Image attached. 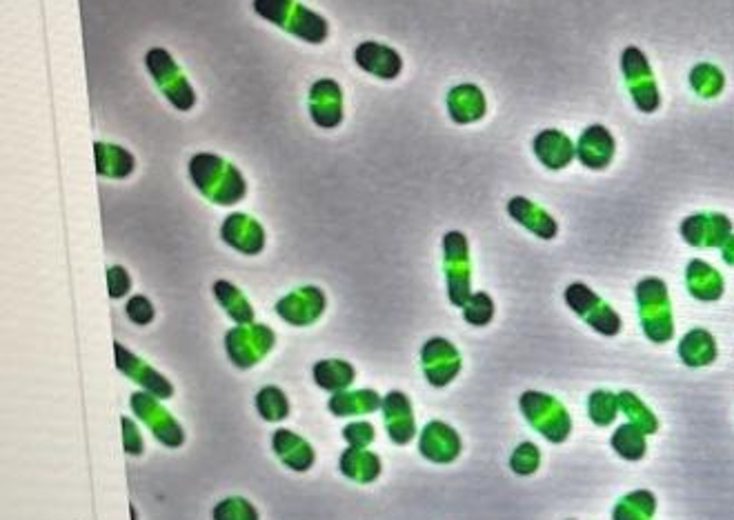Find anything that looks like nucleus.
<instances>
[{"mask_svg": "<svg viewBox=\"0 0 734 520\" xmlns=\"http://www.w3.org/2000/svg\"><path fill=\"white\" fill-rule=\"evenodd\" d=\"M610 445L614 452H617L623 460H630V463H637V460H641L648 454L646 434H643L641 429L632 423L621 425L617 432L612 434Z\"/></svg>", "mask_w": 734, "mask_h": 520, "instance_id": "72a5a7b5", "label": "nucleus"}, {"mask_svg": "<svg viewBox=\"0 0 734 520\" xmlns=\"http://www.w3.org/2000/svg\"><path fill=\"white\" fill-rule=\"evenodd\" d=\"M463 318L474 327H485L492 323L494 318V300L490 294L476 292L463 305Z\"/></svg>", "mask_w": 734, "mask_h": 520, "instance_id": "4c0bfd02", "label": "nucleus"}, {"mask_svg": "<svg viewBox=\"0 0 734 520\" xmlns=\"http://www.w3.org/2000/svg\"><path fill=\"white\" fill-rule=\"evenodd\" d=\"M383 405V398L374 389H356V392H336L330 398V412L334 416H365L376 412Z\"/></svg>", "mask_w": 734, "mask_h": 520, "instance_id": "cd10ccee", "label": "nucleus"}, {"mask_svg": "<svg viewBox=\"0 0 734 520\" xmlns=\"http://www.w3.org/2000/svg\"><path fill=\"white\" fill-rule=\"evenodd\" d=\"M356 378V369L347 363V360L330 358V360H319L314 365V380L316 385L327 389V392H343L350 387Z\"/></svg>", "mask_w": 734, "mask_h": 520, "instance_id": "7c9ffc66", "label": "nucleus"}, {"mask_svg": "<svg viewBox=\"0 0 734 520\" xmlns=\"http://www.w3.org/2000/svg\"><path fill=\"white\" fill-rule=\"evenodd\" d=\"M619 407H621V412L626 414L628 423L637 425L646 436L659 432V418L654 416L652 409L643 403L637 394L628 392V389L626 392H619Z\"/></svg>", "mask_w": 734, "mask_h": 520, "instance_id": "f704fd0d", "label": "nucleus"}, {"mask_svg": "<svg viewBox=\"0 0 734 520\" xmlns=\"http://www.w3.org/2000/svg\"><path fill=\"white\" fill-rule=\"evenodd\" d=\"M327 307V298L319 287L307 285L294 289L292 294L283 296L276 303V314H279L285 323L294 327H307L319 320Z\"/></svg>", "mask_w": 734, "mask_h": 520, "instance_id": "f8f14e48", "label": "nucleus"}, {"mask_svg": "<svg viewBox=\"0 0 734 520\" xmlns=\"http://www.w3.org/2000/svg\"><path fill=\"white\" fill-rule=\"evenodd\" d=\"M654 514H657V496L648 489H637L614 505L612 520H652Z\"/></svg>", "mask_w": 734, "mask_h": 520, "instance_id": "2f4dec72", "label": "nucleus"}, {"mask_svg": "<svg viewBox=\"0 0 734 520\" xmlns=\"http://www.w3.org/2000/svg\"><path fill=\"white\" fill-rule=\"evenodd\" d=\"M443 265L448 280V296L454 307L468 303L472 296V263L468 238L461 232H448L443 236Z\"/></svg>", "mask_w": 734, "mask_h": 520, "instance_id": "6e6552de", "label": "nucleus"}, {"mask_svg": "<svg viewBox=\"0 0 734 520\" xmlns=\"http://www.w3.org/2000/svg\"><path fill=\"white\" fill-rule=\"evenodd\" d=\"M510 467L512 472L517 476H532L539 472L541 467V452L539 447L530 443V440H525V443H521L517 449H514L512 456H510Z\"/></svg>", "mask_w": 734, "mask_h": 520, "instance_id": "58836bf2", "label": "nucleus"}, {"mask_svg": "<svg viewBox=\"0 0 734 520\" xmlns=\"http://www.w3.org/2000/svg\"><path fill=\"white\" fill-rule=\"evenodd\" d=\"M508 214L519 223L521 227L528 229L530 234L539 236L541 240H552L554 236L559 234V223L554 220L543 207H539L537 203H532L530 198L525 196H514L510 198L508 203Z\"/></svg>", "mask_w": 734, "mask_h": 520, "instance_id": "4be33fe9", "label": "nucleus"}, {"mask_svg": "<svg viewBox=\"0 0 734 520\" xmlns=\"http://www.w3.org/2000/svg\"><path fill=\"white\" fill-rule=\"evenodd\" d=\"M419 452L423 454V458L432 460V463H454L461 454V436L456 434L454 427L443 423V420H432L421 432Z\"/></svg>", "mask_w": 734, "mask_h": 520, "instance_id": "f3484780", "label": "nucleus"}, {"mask_svg": "<svg viewBox=\"0 0 734 520\" xmlns=\"http://www.w3.org/2000/svg\"><path fill=\"white\" fill-rule=\"evenodd\" d=\"M488 112V100L481 92V87L472 83H463L450 89L448 94V114L456 125H472Z\"/></svg>", "mask_w": 734, "mask_h": 520, "instance_id": "5701e85b", "label": "nucleus"}, {"mask_svg": "<svg viewBox=\"0 0 734 520\" xmlns=\"http://www.w3.org/2000/svg\"><path fill=\"white\" fill-rule=\"evenodd\" d=\"M132 409L138 414V418L152 429V434L161 440L167 447H178L185 440L183 429L178 427L176 420L158 405L156 396L152 394H134L132 396Z\"/></svg>", "mask_w": 734, "mask_h": 520, "instance_id": "4468645a", "label": "nucleus"}, {"mask_svg": "<svg viewBox=\"0 0 734 520\" xmlns=\"http://www.w3.org/2000/svg\"><path fill=\"white\" fill-rule=\"evenodd\" d=\"M525 420L552 445H561L570 438L572 418L561 400L543 392H525L519 398Z\"/></svg>", "mask_w": 734, "mask_h": 520, "instance_id": "20e7f679", "label": "nucleus"}, {"mask_svg": "<svg viewBox=\"0 0 734 520\" xmlns=\"http://www.w3.org/2000/svg\"><path fill=\"white\" fill-rule=\"evenodd\" d=\"M94 154H96V172L98 176L103 178H130L136 169V158L121 145H112V143H103V140H96L94 143Z\"/></svg>", "mask_w": 734, "mask_h": 520, "instance_id": "393cba45", "label": "nucleus"}, {"mask_svg": "<svg viewBox=\"0 0 734 520\" xmlns=\"http://www.w3.org/2000/svg\"><path fill=\"white\" fill-rule=\"evenodd\" d=\"M421 365L432 387H445L459 376L463 360L459 349L441 336L430 338L421 349Z\"/></svg>", "mask_w": 734, "mask_h": 520, "instance_id": "9d476101", "label": "nucleus"}, {"mask_svg": "<svg viewBox=\"0 0 734 520\" xmlns=\"http://www.w3.org/2000/svg\"><path fill=\"white\" fill-rule=\"evenodd\" d=\"M123 429H125V449L127 454H141L143 452V438L138 436V429L130 418H123Z\"/></svg>", "mask_w": 734, "mask_h": 520, "instance_id": "c03bdc74", "label": "nucleus"}, {"mask_svg": "<svg viewBox=\"0 0 734 520\" xmlns=\"http://www.w3.org/2000/svg\"><path fill=\"white\" fill-rule=\"evenodd\" d=\"M374 436V425L367 423V420H359V423H352L343 429V438L350 447L365 449L367 445L374 443Z\"/></svg>", "mask_w": 734, "mask_h": 520, "instance_id": "79ce46f5", "label": "nucleus"}, {"mask_svg": "<svg viewBox=\"0 0 734 520\" xmlns=\"http://www.w3.org/2000/svg\"><path fill=\"white\" fill-rule=\"evenodd\" d=\"M274 452L283 463L294 472H307L314 465V449L301 436L292 434L290 429H279L274 434Z\"/></svg>", "mask_w": 734, "mask_h": 520, "instance_id": "bb28decb", "label": "nucleus"}, {"mask_svg": "<svg viewBox=\"0 0 734 520\" xmlns=\"http://www.w3.org/2000/svg\"><path fill=\"white\" fill-rule=\"evenodd\" d=\"M532 149L534 156L539 158V163L552 169V172L565 169L572 163L574 156H577L574 140L568 134H563L561 129H543V132L534 136Z\"/></svg>", "mask_w": 734, "mask_h": 520, "instance_id": "6ab92c4d", "label": "nucleus"}, {"mask_svg": "<svg viewBox=\"0 0 734 520\" xmlns=\"http://www.w3.org/2000/svg\"><path fill=\"white\" fill-rule=\"evenodd\" d=\"M621 412L619 394H612L608 389H597L588 396V416L597 427H610Z\"/></svg>", "mask_w": 734, "mask_h": 520, "instance_id": "c9c22d12", "label": "nucleus"}, {"mask_svg": "<svg viewBox=\"0 0 734 520\" xmlns=\"http://www.w3.org/2000/svg\"><path fill=\"white\" fill-rule=\"evenodd\" d=\"M214 296L218 300V305L225 309L227 316H230L234 323L238 325L254 323V309L250 305V300H247L241 289L232 285L230 280H216Z\"/></svg>", "mask_w": 734, "mask_h": 520, "instance_id": "c756f323", "label": "nucleus"}, {"mask_svg": "<svg viewBox=\"0 0 734 520\" xmlns=\"http://www.w3.org/2000/svg\"><path fill=\"white\" fill-rule=\"evenodd\" d=\"M565 305L577 314L585 325H590L601 336H617L623 327V320L617 309H612L605 300L594 294L585 283H570L565 287Z\"/></svg>", "mask_w": 734, "mask_h": 520, "instance_id": "0eeeda50", "label": "nucleus"}, {"mask_svg": "<svg viewBox=\"0 0 734 520\" xmlns=\"http://www.w3.org/2000/svg\"><path fill=\"white\" fill-rule=\"evenodd\" d=\"M383 420L388 436L396 445H408L416 434V420L410 398L403 392H390L383 398Z\"/></svg>", "mask_w": 734, "mask_h": 520, "instance_id": "aec40b11", "label": "nucleus"}, {"mask_svg": "<svg viewBox=\"0 0 734 520\" xmlns=\"http://www.w3.org/2000/svg\"><path fill=\"white\" fill-rule=\"evenodd\" d=\"M679 234L690 247L697 249L723 247V243L732 236V220L719 212L692 214L688 218H683Z\"/></svg>", "mask_w": 734, "mask_h": 520, "instance_id": "9b49d317", "label": "nucleus"}, {"mask_svg": "<svg viewBox=\"0 0 734 520\" xmlns=\"http://www.w3.org/2000/svg\"><path fill=\"white\" fill-rule=\"evenodd\" d=\"M221 236L227 245L245 256H256L265 247V232L259 220L247 214H230L223 220Z\"/></svg>", "mask_w": 734, "mask_h": 520, "instance_id": "a211bd4d", "label": "nucleus"}, {"mask_svg": "<svg viewBox=\"0 0 734 520\" xmlns=\"http://www.w3.org/2000/svg\"><path fill=\"white\" fill-rule=\"evenodd\" d=\"M721 256H723V263L734 267V234L723 243L721 247Z\"/></svg>", "mask_w": 734, "mask_h": 520, "instance_id": "a18cd8bd", "label": "nucleus"}, {"mask_svg": "<svg viewBox=\"0 0 734 520\" xmlns=\"http://www.w3.org/2000/svg\"><path fill=\"white\" fill-rule=\"evenodd\" d=\"M145 67L154 78L156 87L161 89V94L170 100V105L178 112H190L196 105V92L190 78L176 65L174 56L163 47H152L145 54Z\"/></svg>", "mask_w": 734, "mask_h": 520, "instance_id": "39448f33", "label": "nucleus"}, {"mask_svg": "<svg viewBox=\"0 0 734 520\" xmlns=\"http://www.w3.org/2000/svg\"><path fill=\"white\" fill-rule=\"evenodd\" d=\"M114 347H116L118 369L130 376L134 383L143 385L147 392H150L156 398H172L174 396V387H172L170 380H165L161 374L156 372V369H152L150 365L143 363V360L138 356H134L132 352H127V349L121 343H116Z\"/></svg>", "mask_w": 734, "mask_h": 520, "instance_id": "412c9836", "label": "nucleus"}, {"mask_svg": "<svg viewBox=\"0 0 734 520\" xmlns=\"http://www.w3.org/2000/svg\"><path fill=\"white\" fill-rule=\"evenodd\" d=\"M688 80H690L692 92L706 100L719 98L723 94V89H726V74H723L721 69L712 63L694 65L690 69Z\"/></svg>", "mask_w": 734, "mask_h": 520, "instance_id": "473e14b6", "label": "nucleus"}, {"mask_svg": "<svg viewBox=\"0 0 734 520\" xmlns=\"http://www.w3.org/2000/svg\"><path fill=\"white\" fill-rule=\"evenodd\" d=\"M341 472L361 485L374 483L381 476V458L367 449L350 447L341 456Z\"/></svg>", "mask_w": 734, "mask_h": 520, "instance_id": "c85d7f7f", "label": "nucleus"}, {"mask_svg": "<svg viewBox=\"0 0 734 520\" xmlns=\"http://www.w3.org/2000/svg\"><path fill=\"white\" fill-rule=\"evenodd\" d=\"M717 354V340H714L708 329H690L679 343V358L688 367H708L717 360Z\"/></svg>", "mask_w": 734, "mask_h": 520, "instance_id": "a878e982", "label": "nucleus"}, {"mask_svg": "<svg viewBox=\"0 0 734 520\" xmlns=\"http://www.w3.org/2000/svg\"><path fill=\"white\" fill-rule=\"evenodd\" d=\"M621 72L628 92L641 114H654L661 107V92L648 56L639 47L628 45L621 52Z\"/></svg>", "mask_w": 734, "mask_h": 520, "instance_id": "423d86ee", "label": "nucleus"}, {"mask_svg": "<svg viewBox=\"0 0 734 520\" xmlns=\"http://www.w3.org/2000/svg\"><path fill=\"white\" fill-rule=\"evenodd\" d=\"M225 347L236 367H252L274 347V332L265 325H238L225 336Z\"/></svg>", "mask_w": 734, "mask_h": 520, "instance_id": "1a4fd4ad", "label": "nucleus"}, {"mask_svg": "<svg viewBox=\"0 0 734 520\" xmlns=\"http://www.w3.org/2000/svg\"><path fill=\"white\" fill-rule=\"evenodd\" d=\"M256 407H259V414L270 423H279L290 414V403H287L279 387H263L259 396H256Z\"/></svg>", "mask_w": 734, "mask_h": 520, "instance_id": "e433bc0d", "label": "nucleus"}, {"mask_svg": "<svg viewBox=\"0 0 734 520\" xmlns=\"http://www.w3.org/2000/svg\"><path fill=\"white\" fill-rule=\"evenodd\" d=\"M187 169L194 187L214 205H236L247 194L243 174L223 156L201 152L192 156Z\"/></svg>", "mask_w": 734, "mask_h": 520, "instance_id": "f257e3e1", "label": "nucleus"}, {"mask_svg": "<svg viewBox=\"0 0 734 520\" xmlns=\"http://www.w3.org/2000/svg\"><path fill=\"white\" fill-rule=\"evenodd\" d=\"M107 285H109V296L112 298H123L132 287V278L125 272V267L112 265L107 269Z\"/></svg>", "mask_w": 734, "mask_h": 520, "instance_id": "37998d69", "label": "nucleus"}, {"mask_svg": "<svg viewBox=\"0 0 734 520\" xmlns=\"http://www.w3.org/2000/svg\"><path fill=\"white\" fill-rule=\"evenodd\" d=\"M125 312H127V316H130L132 323H136V325H147V323H152L154 316H156L152 300H150V298H145V296H141V294H138V296H132L130 300H127Z\"/></svg>", "mask_w": 734, "mask_h": 520, "instance_id": "a19ab883", "label": "nucleus"}, {"mask_svg": "<svg viewBox=\"0 0 734 520\" xmlns=\"http://www.w3.org/2000/svg\"><path fill=\"white\" fill-rule=\"evenodd\" d=\"M254 12L267 23L281 27L285 34L310 45H321L330 36V23L325 16L312 12L299 0H254Z\"/></svg>", "mask_w": 734, "mask_h": 520, "instance_id": "f03ea898", "label": "nucleus"}, {"mask_svg": "<svg viewBox=\"0 0 734 520\" xmlns=\"http://www.w3.org/2000/svg\"><path fill=\"white\" fill-rule=\"evenodd\" d=\"M686 287L694 300L717 303L723 292H726V280L706 260L694 258L686 267Z\"/></svg>", "mask_w": 734, "mask_h": 520, "instance_id": "b1692460", "label": "nucleus"}, {"mask_svg": "<svg viewBox=\"0 0 734 520\" xmlns=\"http://www.w3.org/2000/svg\"><path fill=\"white\" fill-rule=\"evenodd\" d=\"M307 105H310V116L316 127L336 129L343 123V89L334 78L316 80L310 89Z\"/></svg>", "mask_w": 734, "mask_h": 520, "instance_id": "ddd939ff", "label": "nucleus"}, {"mask_svg": "<svg viewBox=\"0 0 734 520\" xmlns=\"http://www.w3.org/2000/svg\"><path fill=\"white\" fill-rule=\"evenodd\" d=\"M639 305V320L646 338L652 343L663 345L674 338V316L668 294V285L661 278H643L634 289Z\"/></svg>", "mask_w": 734, "mask_h": 520, "instance_id": "7ed1b4c3", "label": "nucleus"}, {"mask_svg": "<svg viewBox=\"0 0 734 520\" xmlns=\"http://www.w3.org/2000/svg\"><path fill=\"white\" fill-rule=\"evenodd\" d=\"M214 520H259V514L245 498H227L214 507Z\"/></svg>", "mask_w": 734, "mask_h": 520, "instance_id": "ea45409f", "label": "nucleus"}, {"mask_svg": "<svg viewBox=\"0 0 734 520\" xmlns=\"http://www.w3.org/2000/svg\"><path fill=\"white\" fill-rule=\"evenodd\" d=\"M354 63L359 65L365 74L379 80H394L403 72V58L396 49L376 43V40H365L354 49Z\"/></svg>", "mask_w": 734, "mask_h": 520, "instance_id": "2eb2a0df", "label": "nucleus"}, {"mask_svg": "<svg viewBox=\"0 0 734 520\" xmlns=\"http://www.w3.org/2000/svg\"><path fill=\"white\" fill-rule=\"evenodd\" d=\"M617 152V140L605 125H590L583 129V134L577 140V158L583 167L592 169V172H601V169L610 167Z\"/></svg>", "mask_w": 734, "mask_h": 520, "instance_id": "dca6fc26", "label": "nucleus"}]
</instances>
